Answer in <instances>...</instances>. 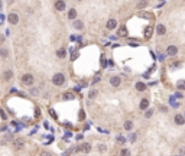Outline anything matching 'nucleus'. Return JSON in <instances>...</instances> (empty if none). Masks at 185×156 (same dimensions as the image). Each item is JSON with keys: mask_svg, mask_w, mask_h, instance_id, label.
Masks as SVG:
<instances>
[{"mask_svg": "<svg viewBox=\"0 0 185 156\" xmlns=\"http://www.w3.org/2000/svg\"><path fill=\"white\" fill-rule=\"evenodd\" d=\"M145 88H146V85H145L143 82H138V84H136V90L138 91H145Z\"/></svg>", "mask_w": 185, "mask_h": 156, "instance_id": "obj_21", "label": "nucleus"}, {"mask_svg": "<svg viewBox=\"0 0 185 156\" xmlns=\"http://www.w3.org/2000/svg\"><path fill=\"white\" fill-rule=\"evenodd\" d=\"M72 26H74V28H75L77 31H81V29L84 28V23H82L81 20H75V22H74V25H72Z\"/></svg>", "mask_w": 185, "mask_h": 156, "instance_id": "obj_13", "label": "nucleus"}, {"mask_svg": "<svg viewBox=\"0 0 185 156\" xmlns=\"http://www.w3.org/2000/svg\"><path fill=\"white\" fill-rule=\"evenodd\" d=\"M65 55H67V51L64 49V48H59V49L57 51V56H58V58H65Z\"/></svg>", "mask_w": 185, "mask_h": 156, "instance_id": "obj_14", "label": "nucleus"}, {"mask_svg": "<svg viewBox=\"0 0 185 156\" xmlns=\"http://www.w3.org/2000/svg\"><path fill=\"white\" fill-rule=\"evenodd\" d=\"M110 84L113 85V87H119L122 84V80H120V77H111L110 78Z\"/></svg>", "mask_w": 185, "mask_h": 156, "instance_id": "obj_8", "label": "nucleus"}, {"mask_svg": "<svg viewBox=\"0 0 185 156\" xmlns=\"http://www.w3.org/2000/svg\"><path fill=\"white\" fill-rule=\"evenodd\" d=\"M7 20H9L10 25H17V22H19V16L16 15V13H10V15L7 16Z\"/></svg>", "mask_w": 185, "mask_h": 156, "instance_id": "obj_3", "label": "nucleus"}, {"mask_svg": "<svg viewBox=\"0 0 185 156\" xmlns=\"http://www.w3.org/2000/svg\"><path fill=\"white\" fill-rule=\"evenodd\" d=\"M65 2L64 0H58V2H55V9L58 10V12H62V10H65Z\"/></svg>", "mask_w": 185, "mask_h": 156, "instance_id": "obj_5", "label": "nucleus"}, {"mask_svg": "<svg viewBox=\"0 0 185 156\" xmlns=\"http://www.w3.org/2000/svg\"><path fill=\"white\" fill-rule=\"evenodd\" d=\"M152 33H153V26H146V28H145V32H143L145 39H149V38L152 36Z\"/></svg>", "mask_w": 185, "mask_h": 156, "instance_id": "obj_6", "label": "nucleus"}, {"mask_svg": "<svg viewBox=\"0 0 185 156\" xmlns=\"http://www.w3.org/2000/svg\"><path fill=\"white\" fill-rule=\"evenodd\" d=\"M62 98H64V100H74L75 95H74L72 93H67V94H64V95H62Z\"/></svg>", "mask_w": 185, "mask_h": 156, "instance_id": "obj_18", "label": "nucleus"}, {"mask_svg": "<svg viewBox=\"0 0 185 156\" xmlns=\"http://www.w3.org/2000/svg\"><path fill=\"white\" fill-rule=\"evenodd\" d=\"M75 150H77V152H80V150H84L85 153H88V152H90V150H91V146H90V145H88V143H85V145H82V146L77 147Z\"/></svg>", "mask_w": 185, "mask_h": 156, "instance_id": "obj_10", "label": "nucleus"}, {"mask_svg": "<svg viewBox=\"0 0 185 156\" xmlns=\"http://www.w3.org/2000/svg\"><path fill=\"white\" fill-rule=\"evenodd\" d=\"M175 97H176V98H182L184 95H182V93H179V91H178V93L175 94Z\"/></svg>", "mask_w": 185, "mask_h": 156, "instance_id": "obj_29", "label": "nucleus"}, {"mask_svg": "<svg viewBox=\"0 0 185 156\" xmlns=\"http://www.w3.org/2000/svg\"><path fill=\"white\" fill-rule=\"evenodd\" d=\"M77 56H78V53H77L75 51H74V52H72V55H71V59L74 61V59H75V58H77Z\"/></svg>", "mask_w": 185, "mask_h": 156, "instance_id": "obj_28", "label": "nucleus"}, {"mask_svg": "<svg viewBox=\"0 0 185 156\" xmlns=\"http://www.w3.org/2000/svg\"><path fill=\"white\" fill-rule=\"evenodd\" d=\"M117 140H119L120 143H124V142H126V139L123 137V136H119V137H117Z\"/></svg>", "mask_w": 185, "mask_h": 156, "instance_id": "obj_27", "label": "nucleus"}, {"mask_svg": "<svg viewBox=\"0 0 185 156\" xmlns=\"http://www.w3.org/2000/svg\"><path fill=\"white\" fill-rule=\"evenodd\" d=\"M0 9H2V0H0Z\"/></svg>", "mask_w": 185, "mask_h": 156, "instance_id": "obj_35", "label": "nucleus"}, {"mask_svg": "<svg viewBox=\"0 0 185 156\" xmlns=\"http://www.w3.org/2000/svg\"><path fill=\"white\" fill-rule=\"evenodd\" d=\"M129 153H130V152H129L127 149H123L122 150V156H129Z\"/></svg>", "mask_w": 185, "mask_h": 156, "instance_id": "obj_25", "label": "nucleus"}, {"mask_svg": "<svg viewBox=\"0 0 185 156\" xmlns=\"http://www.w3.org/2000/svg\"><path fill=\"white\" fill-rule=\"evenodd\" d=\"M184 117H185V113H184Z\"/></svg>", "mask_w": 185, "mask_h": 156, "instance_id": "obj_36", "label": "nucleus"}, {"mask_svg": "<svg viewBox=\"0 0 185 156\" xmlns=\"http://www.w3.org/2000/svg\"><path fill=\"white\" fill-rule=\"evenodd\" d=\"M119 36H127V29H126L124 26H122V28L119 29Z\"/></svg>", "mask_w": 185, "mask_h": 156, "instance_id": "obj_19", "label": "nucleus"}, {"mask_svg": "<svg viewBox=\"0 0 185 156\" xmlns=\"http://www.w3.org/2000/svg\"><path fill=\"white\" fill-rule=\"evenodd\" d=\"M13 145H15L16 149H22V147H23V142H22V140H16Z\"/></svg>", "mask_w": 185, "mask_h": 156, "instance_id": "obj_23", "label": "nucleus"}, {"mask_svg": "<svg viewBox=\"0 0 185 156\" xmlns=\"http://www.w3.org/2000/svg\"><path fill=\"white\" fill-rule=\"evenodd\" d=\"M33 82H35L33 75H31V74L22 75V84H23V85H26V87H31V85H33Z\"/></svg>", "mask_w": 185, "mask_h": 156, "instance_id": "obj_2", "label": "nucleus"}, {"mask_svg": "<svg viewBox=\"0 0 185 156\" xmlns=\"http://www.w3.org/2000/svg\"><path fill=\"white\" fill-rule=\"evenodd\" d=\"M64 82H65V77H64V74H55L52 77V84L53 85L59 87V85H64Z\"/></svg>", "mask_w": 185, "mask_h": 156, "instance_id": "obj_1", "label": "nucleus"}, {"mask_svg": "<svg viewBox=\"0 0 185 156\" xmlns=\"http://www.w3.org/2000/svg\"><path fill=\"white\" fill-rule=\"evenodd\" d=\"M98 150H100V152H104V150H106V146H104V145H98V147H97Z\"/></svg>", "mask_w": 185, "mask_h": 156, "instance_id": "obj_26", "label": "nucleus"}, {"mask_svg": "<svg viewBox=\"0 0 185 156\" xmlns=\"http://www.w3.org/2000/svg\"><path fill=\"white\" fill-rule=\"evenodd\" d=\"M75 16H77V10H75V9H71V10L68 12V19L74 20V19H75Z\"/></svg>", "mask_w": 185, "mask_h": 156, "instance_id": "obj_17", "label": "nucleus"}, {"mask_svg": "<svg viewBox=\"0 0 185 156\" xmlns=\"http://www.w3.org/2000/svg\"><path fill=\"white\" fill-rule=\"evenodd\" d=\"M140 110H146L147 107H149V100H146V98H143V100L140 101Z\"/></svg>", "mask_w": 185, "mask_h": 156, "instance_id": "obj_12", "label": "nucleus"}, {"mask_svg": "<svg viewBox=\"0 0 185 156\" xmlns=\"http://www.w3.org/2000/svg\"><path fill=\"white\" fill-rule=\"evenodd\" d=\"M151 116H152V111H151V110H149V111L146 113V117H151Z\"/></svg>", "mask_w": 185, "mask_h": 156, "instance_id": "obj_33", "label": "nucleus"}, {"mask_svg": "<svg viewBox=\"0 0 185 156\" xmlns=\"http://www.w3.org/2000/svg\"><path fill=\"white\" fill-rule=\"evenodd\" d=\"M156 32H158V35H165L166 33V28L163 25H158L156 26Z\"/></svg>", "mask_w": 185, "mask_h": 156, "instance_id": "obj_11", "label": "nucleus"}, {"mask_svg": "<svg viewBox=\"0 0 185 156\" xmlns=\"http://www.w3.org/2000/svg\"><path fill=\"white\" fill-rule=\"evenodd\" d=\"M0 56H2V58H7V56H9V51H7L6 48H0Z\"/></svg>", "mask_w": 185, "mask_h": 156, "instance_id": "obj_16", "label": "nucleus"}, {"mask_svg": "<svg viewBox=\"0 0 185 156\" xmlns=\"http://www.w3.org/2000/svg\"><path fill=\"white\" fill-rule=\"evenodd\" d=\"M130 140H136V134H132V136H130Z\"/></svg>", "mask_w": 185, "mask_h": 156, "instance_id": "obj_32", "label": "nucleus"}, {"mask_svg": "<svg viewBox=\"0 0 185 156\" xmlns=\"http://www.w3.org/2000/svg\"><path fill=\"white\" fill-rule=\"evenodd\" d=\"M136 6H138V9H143V7L147 6V0H139Z\"/></svg>", "mask_w": 185, "mask_h": 156, "instance_id": "obj_15", "label": "nucleus"}, {"mask_svg": "<svg viewBox=\"0 0 185 156\" xmlns=\"http://www.w3.org/2000/svg\"><path fill=\"white\" fill-rule=\"evenodd\" d=\"M116 26H117L116 19H109V20H107V23H106V28L110 29V31H111V29H114Z\"/></svg>", "mask_w": 185, "mask_h": 156, "instance_id": "obj_7", "label": "nucleus"}, {"mask_svg": "<svg viewBox=\"0 0 185 156\" xmlns=\"http://www.w3.org/2000/svg\"><path fill=\"white\" fill-rule=\"evenodd\" d=\"M96 94H97L96 91H91V93H90V98H94V97H96Z\"/></svg>", "mask_w": 185, "mask_h": 156, "instance_id": "obj_31", "label": "nucleus"}, {"mask_svg": "<svg viewBox=\"0 0 185 156\" xmlns=\"http://www.w3.org/2000/svg\"><path fill=\"white\" fill-rule=\"evenodd\" d=\"M174 119H175V123H176V124H179V126H182V124L185 123V117H184V114H176Z\"/></svg>", "mask_w": 185, "mask_h": 156, "instance_id": "obj_9", "label": "nucleus"}, {"mask_svg": "<svg viewBox=\"0 0 185 156\" xmlns=\"http://www.w3.org/2000/svg\"><path fill=\"white\" fill-rule=\"evenodd\" d=\"M124 129H126V130H127V131H130V130H132V129H133V123L130 122V120H127V122L124 123Z\"/></svg>", "mask_w": 185, "mask_h": 156, "instance_id": "obj_20", "label": "nucleus"}, {"mask_svg": "<svg viewBox=\"0 0 185 156\" xmlns=\"http://www.w3.org/2000/svg\"><path fill=\"white\" fill-rule=\"evenodd\" d=\"M12 77H13V72H12V71H4V74H3V78H4V80H10Z\"/></svg>", "mask_w": 185, "mask_h": 156, "instance_id": "obj_22", "label": "nucleus"}, {"mask_svg": "<svg viewBox=\"0 0 185 156\" xmlns=\"http://www.w3.org/2000/svg\"><path fill=\"white\" fill-rule=\"evenodd\" d=\"M166 53L169 56H175L176 53H178V48H176L175 45H171V46H168V49H166Z\"/></svg>", "mask_w": 185, "mask_h": 156, "instance_id": "obj_4", "label": "nucleus"}, {"mask_svg": "<svg viewBox=\"0 0 185 156\" xmlns=\"http://www.w3.org/2000/svg\"><path fill=\"white\" fill-rule=\"evenodd\" d=\"M181 153H185V147H182V149H181Z\"/></svg>", "mask_w": 185, "mask_h": 156, "instance_id": "obj_34", "label": "nucleus"}, {"mask_svg": "<svg viewBox=\"0 0 185 156\" xmlns=\"http://www.w3.org/2000/svg\"><path fill=\"white\" fill-rule=\"evenodd\" d=\"M176 85H178V88H179V90H185V81H184V80L178 81V84H176Z\"/></svg>", "mask_w": 185, "mask_h": 156, "instance_id": "obj_24", "label": "nucleus"}, {"mask_svg": "<svg viewBox=\"0 0 185 156\" xmlns=\"http://www.w3.org/2000/svg\"><path fill=\"white\" fill-rule=\"evenodd\" d=\"M80 2H81V0H80Z\"/></svg>", "mask_w": 185, "mask_h": 156, "instance_id": "obj_37", "label": "nucleus"}, {"mask_svg": "<svg viewBox=\"0 0 185 156\" xmlns=\"http://www.w3.org/2000/svg\"><path fill=\"white\" fill-rule=\"evenodd\" d=\"M41 156H52V155H51L49 152H42V153H41Z\"/></svg>", "mask_w": 185, "mask_h": 156, "instance_id": "obj_30", "label": "nucleus"}]
</instances>
